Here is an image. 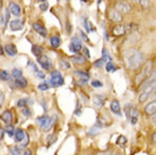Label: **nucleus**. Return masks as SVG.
I'll return each mask as SVG.
<instances>
[{
    "mask_svg": "<svg viewBox=\"0 0 156 155\" xmlns=\"http://www.w3.org/2000/svg\"><path fill=\"white\" fill-rule=\"evenodd\" d=\"M125 66L131 69V70H136L138 69L143 62H144V54L138 50L135 49H129L125 52Z\"/></svg>",
    "mask_w": 156,
    "mask_h": 155,
    "instance_id": "f257e3e1",
    "label": "nucleus"
},
{
    "mask_svg": "<svg viewBox=\"0 0 156 155\" xmlns=\"http://www.w3.org/2000/svg\"><path fill=\"white\" fill-rule=\"evenodd\" d=\"M51 85L53 87H57V86H61L64 84V81H63V77L61 76V74L59 72H51Z\"/></svg>",
    "mask_w": 156,
    "mask_h": 155,
    "instance_id": "f03ea898",
    "label": "nucleus"
},
{
    "mask_svg": "<svg viewBox=\"0 0 156 155\" xmlns=\"http://www.w3.org/2000/svg\"><path fill=\"white\" fill-rule=\"evenodd\" d=\"M115 10L118 13H120L121 15L122 14H129L131 11V6L127 1H119L115 5Z\"/></svg>",
    "mask_w": 156,
    "mask_h": 155,
    "instance_id": "7ed1b4c3",
    "label": "nucleus"
},
{
    "mask_svg": "<svg viewBox=\"0 0 156 155\" xmlns=\"http://www.w3.org/2000/svg\"><path fill=\"white\" fill-rule=\"evenodd\" d=\"M39 122L41 124V128L43 130H49L52 127V124L54 122V118H51V117H42L39 119Z\"/></svg>",
    "mask_w": 156,
    "mask_h": 155,
    "instance_id": "20e7f679",
    "label": "nucleus"
},
{
    "mask_svg": "<svg viewBox=\"0 0 156 155\" xmlns=\"http://www.w3.org/2000/svg\"><path fill=\"white\" fill-rule=\"evenodd\" d=\"M37 63H40V66H41L44 70H50L52 67L51 60H50L46 56H44V54L37 57Z\"/></svg>",
    "mask_w": 156,
    "mask_h": 155,
    "instance_id": "39448f33",
    "label": "nucleus"
},
{
    "mask_svg": "<svg viewBox=\"0 0 156 155\" xmlns=\"http://www.w3.org/2000/svg\"><path fill=\"white\" fill-rule=\"evenodd\" d=\"M150 72H152V62L148 61L145 65V67H144V69H143L141 74L137 76V78H136V79H137V82H138V83L144 82V79H145L146 77H147V76H148Z\"/></svg>",
    "mask_w": 156,
    "mask_h": 155,
    "instance_id": "423d86ee",
    "label": "nucleus"
},
{
    "mask_svg": "<svg viewBox=\"0 0 156 155\" xmlns=\"http://www.w3.org/2000/svg\"><path fill=\"white\" fill-rule=\"evenodd\" d=\"M155 90V84H153V85H150L149 87H147L144 90V92L140 94V96H139V102L140 103H144L147 101V99L149 97V95L152 94V92Z\"/></svg>",
    "mask_w": 156,
    "mask_h": 155,
    "instance_id": "0eeeda50",
    "label": "nucleus"
},
{
    "mask_svg": "<svg viewBox=\"0 0 156 155\" xmlns=\"http://www.w3.org/2000/svg\"><path fill=\"white\" fill-rule=\"evenodd\" d=\"M70 50L71 52H75V53H77V52H79L82 50V48H83V44H82V42L80 40L78 39V38H73L71 39V42H70Z\"/></svg>",
    "mask_w": 156,
    "mask_h": 155,
    "instance_id": "6e6552de",
    "label": "nucleus"
},
{
    "mask_svg": "<svg viewBox=\"0 0 156 155\" xmlns=\"http://www.w3.org/2000/svg\"><path fill=\"white\" fill-rule=\"evenodd\" d=\"M109 18H110V21L114 22V23H121L123 21L122 15L120 13H118L115 9H112V10L109 11Z\"/></svg>",
    "mask_w": 156,
    "mask_h": 155,
    "instance_id": "1a4fd4ad",
    "label": "nucleus"
},
{
    "mask_svg": "<svg viewBox=\"0 0 156 155\" xmlns=\"http://www.w3.org/2000/svg\"><path fill=\"white\" fill-rule=\"evenodd\" d=\"M125 32H127V27L123 26V25H115L112 30V34L114 36H122L125 35Z\"/></svg>",
    "mask_w": 156,
    "mask_h": 155,
    "instance_id": "9d476101",
    "label": "nucleus"
},
{
    "mask_svg": "<svg viewBox=\"0 0 156 155\" xmlns=\"http://www.w3.org/2000/svg\"><path fill=\"white\" fill-rule=\"evenodd\" d=\"M33 28H34V31L37 32V33H39L41 36H43V38H45L46 34H48L46 28H45L42 24H40V23H34V24H33Z\"/></svg>",
    "mask_w": 156,
    "mask_h": 155,
    "instance_id": "9b49d317",
    "label": "nucleus"
},
{
    "mask_svg": "<svg viewBox=\"0 0 156 155\" xmlns=\"http://www.w3.org/2000/svg\"><path fill=\"white\" fill-rule=\"evenodd\" d=\"M0 118H1V120L3 121V122H6L7 124H10L12 122V113H11L10 111H5V112H2V114L0 115Z\"/></svg>",
    "mask_w": 156,
    "mask_h": 155,
    "instance_id": "f8f14e48",
    "label": "nucleus"
},
{
    "mask_svg": "<svg viewBox=\"0 0 156 155\" xmlns=\"http://www.w3.org/2000/svg\"><path fill=\"white\" fill-rule=\"evenodd\" d=\"M156 111V102L153 101L149 104H147L145 106V113L148 114V115H154Z\"/></svg>",
    "mask_w": 156,
    "mask_h": 155,
    "instance_id": "ddd939ff",
    "label": "nucleus"
},
{
    "mask_svg": "<svg viewBox=\"0 0 156 155\" xmlns=\"http://www.w3.org/2000/svg\"><path fill=\"white\" fill-rule=\"evenodd\" d=\"M110 108H111V111H112L113 113L118 114V115H121V106H120V102H119L118 100L112 101Z\"/></svg>",
    "mask_w": 156,
    "mask_h": 155,
    "instance_id": "4468645a",
    "label": "nucleus"
},
{
    "mask_svg": "<svg viewBox=\"0 0 156 155\" xmlns=\"http://www.w3.org/2000/svg\"><path fill=\"white\" fill-rule=\"evenodd\" d=\"M5 52L10 56V57H14L17 54V48L14 45V44H6L5 45Z\"/></svg>",
    "mask_w": 156,
    "mask_h": 155,
    "instance_id": "2eb2a0df",
    "label": "nucleus"
},
{
    "mask_svg": "<svg viewBox=\"0 0 156 155\" xmlns=\"http://www.w3.org/2000/svg\"><path fill=\"white\" fill-rule=\"evenodd\" d=\"M9 11H10L11 14H14L15 16H19L21 13V7L17 3H15V2H10L9 3Z\"/></svg>",
    "mask_w": 156,
    "mask_h": 155,
    "instance_id": "dca6fc26",
    "label": "nucleus"
},
{
    "mask_svg": "<svg viewBox=\"0 0 156 155\" xmlns=\"http://www.w3.org/2000/svg\"><path fill=\"white\" fill-rule=\"evenodd\" d=\"M10 28L12 31H21L23 28V22L19 19H16V21H12L10 23Z\"/></svg>",
    "mask_w": 156,
    "mask_h": 155,
    "instance_id": "f3484780",
    "label": "nucleus"
},
{
    "mask_svg": "<svg viewBox=\"0 0 156 155\" xmlns=\"http://www.w3.org/2000/svg\"><path fill=\"white\" fill-rule=\"evenodd\" d=\"M15 85L17 87H19V88H24L27 85V81H26V78H24L23 76H21L18 78H15Z\"/></svg>",
    "mask_w": 156,
    "mask_h": 155,
    "instance_id": "a211bd4d",
    "label": "nucleus"
},
{
    "mask_svg": "<svg viewBox=\"0 0 156 155\" xmlns=\"http://www.w3.org/2000/svg\"><path fill=\"white\" fill-rule=\"evenodd\" d=\"M14 135H15V140H16V142H21V140L25 138V136H26L25 131H24L23 129H17V130L14 133Z\"/></svg>",
    "mask_w": 156,
    "mask_h": 155,
    "instance_id": "6ab92c4d",
    "label": "nucleus"
},
{
    "mask_svg": "<svg viewBox=\"0 0 156 155\" xmlns=\"http://www.w3.org/2000/svg\"><path fill=\"white\" fill-rule=\"evenodd\" d=\"M71 60H73V63H77V65H83L86 62V58L83 57V56H80V54H78V56H75L71 58Z\"/></svg>",
    "mask_w": 156,
    "mask_h": 155,
    "instance_id": "aec40b11",
    "label": "nucleus"
},
{
    "mask_svg": "<svg viewBox=\"0 0 156 155\" xmlns=\"http://www.w3.org/2000/svg\"><path fill=\"white\" fill-rule=\"evenodd\" d=\"M94 103H95L96 106L101 108L104 103V96H102V95H95L94 96Z\"/></svg>",
    "mask_w": 156,
    "mask_h": 155,
    "instance_id": "412c9836",
    "label": "nucleus"
},
{
    "mask_svg": "<svg viewBox=\"0 0 156 155\" xmlns=\"http://www.w3.org/2000/svg\"><path fill=\"white\" fill-rule=\"evenodd\" d=\"M50 43L53 48H59L60 47V43H61V40L59 36H52L50 39Z\"/></svg>",
    "mask_w": 156,
    "mask_h": 155,
    "instance_id": "4be33fe9",
    "label": "nucleus"
},
{
    "mask_svg": "<svg viewBox=\"0 0 156 155\" xmlns=\"http://www.w3.org/2000/svg\"><path fill=\"white\" fill-rule=\"evenodd\" d=\"M32 52L34 53L35 57H40V56H42V53H43V50H42V48L37 47V45H33L32 47Z\"/></svg>",
    "mask_w": 156,
    "mask_h": 155,
    "instance_id": "5701e85b",
    "label": "nucleus"
},
{
    "mask_svg": "<svg viewBox=\"0 0 156 155\" xmlns=\"http://www.w3.org/2000/svg\"><path fill=\"white\" fill-rule=\"evenodd\" d=\"M9 152H10V155H23L21 154V149L19 148V147H17V146L10 147Z\"/></svg>",
    "mask_w": 156,
    "mask_h": 155,
    "instance_id": "b1692460",
    "label": "nucleus"
},
{
    "mask_svg": "<svg viewBox=\"0 0 156 155\" xmlns=\"http://www.w3.org/2000/svg\"><path fill=\"white\" fill-rule=\"evenodd\" d=\"M9 78H10V75L8 72H6V70L0 72V79L1 81H9Z\"/></svg>",
    "mask_w": 156,
    "mask_h": 155,
    "instance_id": "393cba45",
    "label": "nucleus"
},
{
    "mask_svg": "<svg viewBox=\"0 0 156 155\" xmlns=\"http://www.w3.org/2000/svg\"><path fill=\"white\" fill-rule=\"evenodd\" d=\"M106 70L109 72H115V70H116V68H115V66L113 65V62H111V61L106 62Z\"/></svg>",
    "mask_w": 156,
    "mask_h": 155,
    "instance_id": "a878e982",
    "label": "nucleus"
},
{
    "mask_svg": "<svg viewBox=\"0 0 156 155\" xmlns=\"http://www.w3.org/2000/svg\"><path fill=\"white\" fill-rule=\"evenodd\" d=\"M125 143H127V138H125V136H120L118 138V140H116V144L120 145V146H125Z\"/></svg>",
    "mask_w": 156,
    "mask_h": 155,
    "instance_id": "bb28decb",
    "label": "nucleus"
},
{
    "mask_svg": "<svg viewBox=\"0 0 156 155\" xmlns=\"http://www.w3.org/2000/svg\"><path fill=\"white\" fill-rule=\"evenodd\" d=\"M131 110H132V106H131V104H127V105H125V115H127V118H128V119L130 118Z\"/></svg>",
    "mask_w": 156,
    "mask_h": 155,
    "instance_id": "cd10ccee",
    "label": "nucleus"
},
{
    "mask_svg": "<svg viewBox=\"0 0 156 155\" xmlns=\"http://www.w3.org/2000/svg\"><path fill=\"white\" fill-rule=\"evenodd\" d=\"M83 23H84V26L86 27V31H92L93 28H92V25H91V23H88V21H87V18H85L84 17V19H83Z\"/></svg>",
    "mask_w": 156,
    "mask_h": 155,
    "instance_id": "c85d7f7f",
    "label": "nucleus"
},
{
    "mask_svg": "<svg viewBox=\"0 0 156 155\" xmlns=\"http://www.w3.org/2000/svg\"><path fill=\"white\" fill-rule=\"evenodd\" d=\"M76 75H78L82 79H86V81H88V75H87L85 72H79V70H77V72H76Z\"/></svg>",
    "mask_w": 156,
    "mask_h": 155,
    "instance_id": "c756f323",
    "label": "nucleus"
},
{
    "mask_svg": "<svg viewBox=\"0 0 156 155\" xmlns=\"http://www.w3.org/2000/svg\"><path fill=\"white\" fill-rule=\"evenodd\" d=\"M6 133L8 134V136H14V127L11 126V124H7V127H6Z\"/></svg>",
    "mask_w": 156,
    "mask_h": 155,
    "instance_id": "7c9ffc66",
    "label": "nucleus"
},
{
    "mask_svg": "<svg viewBox=\"0 0 156 155\" xmlns=\"http://www.w3.org/2000/svg\"><path fill=\"white\" fill-rule=\"evenodd\" d=\"M28 103V100H26V99H21L19 100L18 102H17V106H19V108H24V106H26Z\"/></svg>",
    "mask_w": 156,
    "mask_h": 155,
    "instance_id": "2f4dec72",
    "label": "nucleus"
},
{
    "mask_svg": "<svg viewBox=\"0 0 156 155\" xmlns=\"http://www.w3.org/2000/svg\"><path fill=\"white\" fill-rule=\"evenodd\" d=\"M48 88H49V84L46 83V82H44V83H41L39 85V90L40 91H48Z\"/></svg>",
    "mask_w": 156,
    "mask_h": 155,
    "instance_id": "473e14b6",
    "label": "nucleus"
},
{
    "mask_svg": "<svg viewBox=\"0 0 156 155\" xmlns=\"http://www.w3.org/2000/svg\"><path fill=\"white\" fill-rule=\"evenodd\" d=\"M140 5H141V7L146 9V8H148V7H150V2H149V0H140Z\"/></svg>",
    "mask_w": 156,
    "mask_h": 155,
    "instance_id": "72a5a7b5",
    "label": "nucleus"
},
{
    "mask_svg": "<svg viewBox=\"0 0 156 155\" xmlns=\"http://www.w3.org/2000/svg\"><path fill=\"white\" fill-rule=\"evenodd\" d=\"M21 72L19 69H14L12 70V77L14 78H18V77H21Z\"/></svg>",
    "mask_w": 156,
    "mask_h": 155,
    "instance_id": "f704fd0d",
    "label": "nucleus"
},
{
    "mask_svg": "<svg viewBox=\"0 0 156 155\" xmlns=\"http://www.w3.org/2000/svg\"><path fill=\"white\" fill-rule=\"evenodd\" d=\"M102 53H103V57H102V59H103L104 61L107 62V60H110V56H109V52L106 51L105 49H103V51H102Z\"/></svg>",
    "mask_w": 156,
    "mask_h": 155,
    "instance_id": "c9c22d12",
    "label": "nucleus"
},
{
    "mask_svg": "<svg viewBox=\"0 0 156 155\" xmlns=\"http://www.w3.org/2000/svg\"><path fill=\"white\" fill-rule=\"evenodd\" d=\"M57 140V136L55 135H51L50 137H49V140H48V145H51L52 143H54Z\"/></svg>",
    "mask_w": 156,
    "mask_h": 155,
    "instance_id": "e433bc0d",
    "label": "nucleus"
},
{
    "mask_svg": "<svg viewBox=\"0 0 156 155\" xmlns=\"http://www.w3.org/2000/svg\"><path fill=\"white\" fill-rule=\"evenodd\" d=\"M104 63H106V61H104L103 59H100V60L95 61V66H96V67H98V68H101Z\"/></svg>",
    "mask_w": 156,
    "mask_h": 155,
    "instance_id": "4c0bfd02",
    "label": "nucleus"
},
{
    "mask_svg": "<svg viewBox=\"0 0 156 155\" xmlns=\"http://www.w3.org/2000/svg\"><path fill=\"white\" fill-rule=\"evenodd\" d=\"M92 86L93 87H102V83L100 81H93L92 82Z\"/></svg>",
    "mask_w": 156,
    "mask_h": 155,
    "instance_id": "58836bf2",
    "label": "nucleus"
},
{
    "mask_svg": "<svg viewBox=\"0 0 156 155\" xmlns=\"http://www.w3.org/2000/svg\"><path fill=\"white\" fill-rule=\"evenodd\" d=\"M23 114H25V115L30 117V115H31V111H30V109H28V108H26V106H24V109H23Z\"/></svg>",
    "mask_w": 156,
    "mask_h": 155,
    "instance_id": "ea45409f",
    "label": "nucleus"
},
{
    "mask_svg": "<svg viewBox=\"0 0 156 155\" xmlns=\"http://www.w3.org/2000/svg\"><path fill=\"white\" fill-rule=\"evenodd\" d=\"M80 36H82V39H83V40H84L85 42H88V41H89V40H88V38H87V35H86V34H85V33H84L83 31H80Z\"/></svg>",
    "mask_w": 156,
    "mask_h": 155,
    "instance_id": "a19ab883",
    "label": "nucleus"
},
{
    "mask_svg": "<svg viewBox=\"0 0 156 155\" xmlns=\"http://www.w3.org/2000/svg\"><path fill=\"white\" fill-rule=\"evenodd\" d=\"M48 7H49V5L45 2V3H42L41 6H40V9L44 11V10H46V9H48Z\"/></svg>",
    "mask_w": 156,
    "mask_h": 155,
    "instance_id": "79ce46f5",
    "label": "nucleus"
},
{
    "mask_svg": "<svg viewBox=\"0 0 156 155\" xmlns=\"http://www.w3.org/2000/svg\"><path fill=\"white\" fill-rule=\"evenodd\" d=\"M9 21V9H6V18H5V24Z\"/></svg>",
    "mask_w": 156,
    "mask_h": 155,
    "instance_id": "37998d69",
    "label": "nucleus"
},
{
    "mask_svg": "<svg viewBox=\"0 0 156 155\" xmlns=\"http://www.w3.org/2000/svg\"><path fill=\"white\" fill-rule=\"evenodd\" d=\"M61 67H64V68H69V65H68V62L66 61H61Z\"/></svg>",
    "mask_w": 156,
    "mask_h": 155,
    "instance_id": "c03bdc74",
    "label": "nucleus"
},
{
    "mask_svg": "<svg viewBox=\"0 0 156 155\" xmlns=\"http://www.w3.org/2000/svg\"><path fill=\"white\" fill-rule=\"evenodd\" d=\"M84 52H85V56L87 58H89V52H88V49H84Z\"/></svg>",
    "mask_w": 156,
    "mask_h": 155,
    "instance_id": "a18cd8bd",
    "label": "nucleus"
},
{
    "mask_svg": "<svg viewBox=\"0 0 156 155\" xmlns=\"http://www.w3.org/2000/svg\"><path fill=\"white\" fill-rule=\"evenodd\" d=\"M37 72V76L40 77V78H44V74L43 72Z\"/></svg>",
    "mask_w": 156,
    "mask_h": 155,
    "instance_id": "49530a36",
    "label": "nucleus"
},
{
    "mask_svg": "<svg viewBox=\"0 0 156 155\" xmlns=\"http://www.w3.org/2000/svg\"><path fill=\"white\" fill-rule=\"evenodd\" d=\"M3 19H5V18H3L2 15L0 14V24H5V21H3Z\"/></svg>",
    "mask_w": 156,
    "mask_h": 155,
    "instance_id": "de8ad7c7",
    "label": "nucleus"
},
{
    "mask_svg": "<svg viewBox=\"0 0 156 155\" xmlns=\"http://www.w3.org/2000/svg\"><path fill=\"white\" fill-rule=\"evenodd\" d=\"M155 136H156V134L154 133V134H153V137H152V140H153V143H155Z\"/></svg>",
    "mask_w": 156,
    "mask_h": 155,
    "instance_id": "09e8293b",
    "label": "nucleus"
},
{
    "mask_svg": "<svg viewBox=\"0 0 156 155\" xmlns=\"http://www.w3.org/2000/svg\"><path fill=\"white\" fill-rule=\"evenodd\" d=\"M2 134H3V130H2L1 128H0V139L2 138Z\"/></svg>",
    "mask_w": 156,
    "mask_h": 155,
    "instance_id": "8fccbe9b",
    "label": "nucleus"
},
{
    "mask_svg": "<svg viewBox=\"0 0 156 155\" xmlns=\"http://www.w3.org/2000/svg\"><path fill=\"white\" fill-rule=\"evenodd\" d=\"M24 155H31V152H30V151H25Z\"/></svg>",
    "mask_w": 156,
    "mask_h": 155,
    "instance_id": "3c124183",
    "label": "nucleus"
},
{
    "mask_svg": "<svg viewBox=\"0 0 156 155\" xmlns=\"http://www.w3.org/2000/svg\"><path fill=\"white\" fill-rule=\"evenodd\" d=\"M2 53H3V50H2V48L0 47V54H2Z\"/></svg>",
    "mask_w": 156,
    "mask_h": 155,
    "instance_id": "603ef678",
    "label": "nucleus"
},
{
    "mask_svg": "<svg viewBox=\"0 0 156 155\" xmlns=\"http://www.w3.org/2000/svg\"><path fill=\"white\" fill-rule=\"evenodd\" d=\"M37 1H39V2H44L45 0H37Z\"/></svg>",
    "mask_w": 156,
    "mask_h": 155,
    "instance_id": "864d4df0",
    "label": "nucleus"
},
{
    "mask_svg": "<svg viewBox=\"0 0 156 155\" xmlns=\"http://www.w3.org/2000/svg\"><path fill=\"white\" fill-rule=\"evenodd\" d=\"M113 155H120V154H113Z\"/></svg>",
    "mask_w": 156,
    "mask_h": 155,
    "instance_id": "5fc2aeb1",
    "label": "nucleus"
},
{
    "mask_svg": "<svg viewBox=\"0 0 156 155\" xmlns=\"http://www.w3.org/2000/svg\"><path fill=\"white\" fill-rule=\"evenodd\" d=\"M82 1H85V0H82Z\"/></svg>",
    "mask_w": 156,
    "mask_h": 155,
    "instance_id": "6e6d98bb",
    "label": "nucleus"
},
{
    "mask_svg": "<svg viewBox=\"0 0 156 155\" xmlns=\"http://www.w3.org/2000/svg\"><path fill=\"white\" fill-rule=\"evenodd\" d=\"M85 1H86V0H85Z\"/></svg>",
    "mask_w": 156,
    "mask_h": 155,
    "instance_id": "4d7b16f0",
    "label": "nucleus"
}]
</instances>
